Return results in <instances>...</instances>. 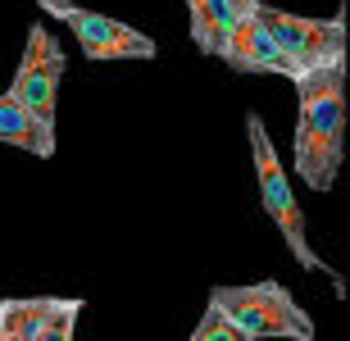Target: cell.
Returning a JSON list of instances; mask_svg holds the SVG:
<instances>
[{"label":"cell","mask_w":350,"mask_h":341,"mask_svg":"<svg viewBox=\"0 0 350 341\" xmlns=\"http://www.w3.org/2000/svg\"><path fill=\"white\" fill-rule=\"evenodd\" d=\"M291 87L300 96L296 141H291L296 173L310 191H332L346 150V59L310 68Z\"/></svg>","instance_id":"1"},{"label":"cell","mask_w":350,"mask_h":341,"mask_svg":"<svg viewBox=\"0 0 350 341\" xmlns=\"http://www.w3.org/2000/svg\"><path fill=\"white\" fill-rule=\"evenodd\" d=\"M246 132H250V150H255V178H260V200L269 219L278 223L282 232L286 250L296 255L300 269H310V273H332L310 246V228H305V214H300V200L291 196V178L286 169L278 164V146L269 141V128H264L260 114H246Z\"/></svg>","instance_id":"2"},{"label":"cell","mask_w":350,"mask_h":341,"mask_svg":"<svg viewBox=\"0 0 350 341\" xmlns=\"http://www.w3.org/2000/svg\"><path fill=\"white\" fill-rule=\"evenodd\" d=\"M255 18L269 27L273 46L282 55V78L296 82L300 73H310L319 64L346 59V18H305V14H286L273 5H255Z\"/></svg>","instance_id":"3"},{"label":"cell","mask_w":350,"mask_h":341,"mask_svg":"<svg viewBox=\"0 0 350 341\" xmlns=\"http://www.w3.org/2000/svg\"><path fill=\"white\" fill-rule=\"evenodd\" d=\"M209 301L228 310L237 328L246 337H314V318L296 305V296L282 282H250V287H214Z\"/></svg>","instance_id":"4"},{"label":"cell","mask_w":350,"mask_h":341,"mask_svg":"<svg viewBox=\"0 0 350 341\" xmlns=\"http://www.w3.org/2000/svg\"><path fill=\"white\" fill-rule=\"evenodd\" d=\"M64 51H59V41L46 32V27H32L27 32V51L14 68V82H10V96L14 100H23L32 114L55 132V105H59V82H64Z\"/></svg>","instance_id":"5"},{"label":"cell","mask_w":350,"mask_h":341,"mask_svg":"<svg viewBox=\"0 0 350 341\" xmlns=\"http://www.w3.org/2000/svg\"><path fill=\"white\" fill-rule=\"evenodd\" d=\"M59 23L73 32V41L82 46L87 59H155L159 55L155 37L137 32L132 23H118L109 14L82 10V5H68V10L59 14Z\"/></svg>","instance_id":"6"},{"label":"cell","mask_w":350,"mask_h":341,"mask_svg":"<svg viewBox=\"0 0 350 341\" xmlns=\"http://www.w3.org/2000/svg\"><path fill=\"white\" fill-rule=\"evenodd\" d=\"M82 301L37 296V301H0V341H68L78 328Z\"/></svg>","instance_id":"7"},{"label":"cell","mask_w":350,"mask_h":341,"mask_svg":"<svg viewBox=\"0 0 350 341\" xmlns=\"http://www.w3.org/2000/svg\"><path fill=\"white\" fill-rule=\"evenodd\" d=\"M0 141L18 146V150H32V155H55V132L41 123L23 100H14L10 92L0 96Z\"/></svg>","instance_id":"8"},{"label":"cell","mask_w":350,"mask_h":341,"mask_svg":"<svg viewBox=\"0 0 350 341\" xmlns=\"http://www.w3.org/2000/svg\"><path fill=\"white\" fill-rule=\"evenodd\" d=\"M191 341H246V332L228 318V310H219V305L209 301L205 305V318H200L196 332H191Z\"/></svg>","instance_id":"9"},{"label":"cell","mask_w":350,"mask_h":341,"mask_svg":"<svg viewBox=\"0 0 350 341\" xmlns=\"http://www.w3.org/2000/svg\"><path fill=\"white\" fill-rule=\"evenodd\" d=\"M37 5H41V10H46V14H64L68 5H73V0H37Z\"/></svg>","instance_id":"10"},{"label":"cell","mask_w":350,"mask_h":341,"mask_svg":"<svg viewBox=\"0 0 350 341\" xmlns=\"http://www.w3.org/2000/svg\"><path fill=\"white\" fill-rule=\"evenodd\" d=\"M228 5H232V10H241V14H250L255 5H260V0H228Z\"/></svg>","instance_id":"11"}]
</instances>
